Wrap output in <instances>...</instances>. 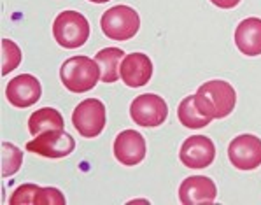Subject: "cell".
Returning <instances> with one entry per match:
<instances>
[{
	"instance_id": "obj_1",
	"label": "cell",
	"mask_w": 261,
	"mask_h": 205,
	"mask_svg": "<svg viewBox=\"0 0 261 205\" xmlns=\"http://www.w3.org/2000/svg\"><path fill=\"white\" fill-rule=\"evenodd\" d=\"M196 106L202 114L211 119H223L233 112L237 106V91L230 83L214 79L207 81L196 90Z\"/></svg>"
},
{
	"instance_id": "obj_2",
	"label": "cell",
	"mask_w": 261,
	"mask_h": 205,
	"mask_svg": "<svg viewBox=\"0 0 261 205\" xmlns=\"http://www.w3.org/2000/svg\"><path fill=\"white\" fill-rule=\"evenodd\" d=\"M102 78V72L95 58L72 56L60 67V79L70 93H86L93 90Z\"/></svg>"
},
{
	"instance_id": "obj_3",
	"label": "cell",
	"mask_w": 261,
	"mask_h": 205,
	"mask_svg": "<svg viewBox=\"0 0 261 205\" xmlns=\"http://www.w3.org/2000/svg\"><path fill=\"white\" fill-rule=\"evenodd\" d=\"M100 28L106 34V37L112 41H128L137 35L140 28V16L134 7L114 6L102 14Z\"/></svg>"
},
{
	"instance_id": "obj_4",
	"label": "cell",
	"mask_w": 261,
	"mask_h": 205,
	"mask_svg": "<svg viewBox=\"0 0 261 205\" xmlns=\"http://www.w3.org/2000/svg\"><path fill=\"white\" fill-rule=\"evenodd\" d=\"M53 35L62 47L77 49L90 37V23L77 11H63L53 23Z\"/></svg>"
},
{
	"instance_id": "obj_5",
	"label": "cell",
	"mask_w": 261,
	"mask_h": 205,
	"mask_svg": "<svg viewBox=\"0 0 261 205\" xmlns=\"http://www.w3.org/2000/svg\"><path fill=\"white\" fill-rule=\"evenodd\" d=\"M72 124L84 139L98 137L106 128V106L98 98H86L72 112Z\"/></svg>"
},
{
	"instance_id": "obj_6",
	"label": "cell",
	"mask_w": 261,
	"mask_h": 205,
	"mask_svg": "<svg viewBox=\"0 0 261 205\" xmlns=\"http://www.w3.org/2000/svg\"><path fill=\"white\" fill-rule=\"evenodd\" d=\"M130 118L135 124L144 128L160 126L168 118L167 102L160 95L154 93L139 95L130 104Z\"/></svg>"
},
{
	"instance_id": "obj_7",
	"label": "cell",
	"mask_w": 261,
	"mask_h": 205,
	"mask_svg": "<svg viewBox=\"0 0 261 205\" xmlns=\"http://www.w3.org/2000/svg\"><path fill=\"white\" fill-rule=\"evenodd\" d=\"M75 149V140L65 130H47L27 142V151L44 158H63Z\"/></svg>"
},
{
	"instance_id": "obj_8",
	"label": "cell",
	"mask_w": 261,
	"mask_h": 205,
	"mask_svg": "<svg viewBox=\"0 0 261 205\" xmlns=\"http://www.w3.org/2000/svg\"><path fill=\"white\" fill-rule=\"evenodd\" d=\"M228 158L239 170H254L261 165V139L252 134L235 137L228 146Z\"/></svg>"
},
{
	"instance_id": "obj_9",
	"label": "cell",
	"mask_w": 261,
	"mask_h": 205,
	"mask_svg": "<svg viewBox=\"0 0 261 205\" xmlns=\"http://www.w3.org/2000/svg\"><path fill=\"white\" fill-rule=\"evenodd\" d=\"M42 95V86L35 75L19 74L7 83L6 96L7 102L14 106L16 109H28L35 106Z\"/></svg>"
},
{
	"instance_id": "obj_10",
	"label": "cell",
	"mask_w": 261,
	"mask_h": 205,
	"mask_svg": "<svg viewBox=\"0 0 261 205\" xmlns=\"http://www.w3.org/2000/svg\"><path fill=\"white\" fill-rule=\"evenodd\" d=\"M179 158L188 168H205L216 158V146L207 135H193L182 142Z\"/></svg>"
},
{
	"instance_id": "obj_11",
	"label": "cell",
	"mask_w": 261,
	"mask_h": 205,
	"mask_svg": "<svg viewBox=\"0 0 261 205\" xmlns=\"http://www.w3.org/2000/svg\"><path fill=\"white\" fill-rule=\"evenodd\" d=\"M114 156L121 165L134 167L146 158V140L137 130H123L114 139Z\"/></svg>"
},
{
	"instance_id": "obj_12",
	"label": "cell",
	"mask_w": 261,
	"mask_h": 205,
	"mask_svg": "<svg viewBox=\"0 0 261 205\" xmlns=\"http://www.w3.org/2000/svg\"><path fill=\"white\" fill-rule=\"evenodd\" d=\"M218 196V188L214 181L205 175H191L184 179L179 188V200L186 205L214 203Z\"/></svg>"
},
{
	"instance_id": "obj_13",
	"label": "cell",
	"mask_w": 261,
	"mask_h": 205,
	"mask_svg": "<svg viewBox=\"0 0 261 205\" xmlns=\"http://www.w3.org/2000/svg\"><path fill=\"white\" fill-rule=\"evenodd\" d=\"M119 74L126 86L140 88L146 86L152 78V62L144 53H130L123 58Z\"/></svg>"
},
{
	"instance_id": "obj_14",
	"label": "cell",
	"mask_w": 261,
	"mask_h": 205,
	"mask_svg": "<svg viewBox=\"0 0 261 205\" xmlns=\"http://www.w3.org/2000/svg\"><path fill=\"white\" fill-rule=\"evenodd\" d=\"M11 205H65V196L56 188H41L37 184H21L9 198Z\"/></svg>"
},
{
	"instance_id": "obj_15",
	"label": "cell",
	"mask_w": 261,
	"mask_h": 205,
	"mask_svg": "<svg viewBox=\"0 0 261 205\" xmlns=\"http://www.w3.org/2000/svg\"><path fill=\"white\" fill-rule=\"evenodd\" d=\"M235 44L246 56L261 55V19L246 18L235 30Z\"/></svg>"
},
{
	"instance_id": "obj_16",
	"label": "cell",
	"mask_w": 261,
	"mask_h": 205,
	"mask_svg": "<svg viewBox=\"0 0 261 205\" xmlns=\"http://www.w3.org/2000/svg\"><path fill=\"white\" fill-rule=\"evenodd\" d=\"M124 58L123 49L119 47H106V49L98 51L95 55V60L100 67V72H102V78L100 81L103 83H116L119 74V67H121V62Z\"/></svg>"
},
{
	"instance_id": "obj_17",
	"label": "cell",
	"mask_w": 261,
	"mask_h": 205,
	"mask_svg": "<svg viewBox=\"0 0 261 205\" xmlns=\"http://www.w3.org/2000/svg\"><path fill=\"white\" fill-rule=\"evenodd\" d=\"M63 126H65L63 116L53 107H44V109L35 111L28 119V130H30L32 137H37L47 130H63Z\"/></svg>"
},
{
	"instance_id": "obj_18",
	"label": "cell",
	"mask_w": 261,
	"mask_h": 205,
	"mask_svg": "<svg viewBox=\"0 0 261 205\" xmlns=\"http://www.w3.org/2000/svg\"><path fill=\"white\" fill-rule=\"evenodd\" d=\"M177 118H179V121L184 124V126L191 128V130H196V128H205L207 124L212 121L208 116L202 114V111L198 109L195 95L186 96V98L179 104Z\"/></svg>"
},
{
	"instance_id": "obj_19",
	"label": "cell",
	"mask_w": 261,
	"mask_h": 205,
	"mask_svg": "<svg viewBox=\"0 0 261 205\" xmlns=\"http://www.w3.org/2000/svg\"><path fill=\"white\" fill-rule=\"evenodd\" d=\"M23 163V151L11 142H2V177L16 174Z\"/></svg>"
},
{
	"instance_id": "obj_20",
	"label": "cell",
	"mask_w": 261,
	"mask_h": 205,
	"mask_svg": "<svg viewBox=\"0 0 261 205\" xmlns=\"http://www.w3.org/2000/svg\"><path fill=\"white\" fill-rule=\"evenodd\" d=\"M21 63V49L9 39H2V75H7Z\"/></svg>"
},
{
	"instance_id": "obj_21",
	"label": "cell",
	"mask_w": 261,
	"mask_h": 205,
	"mask_svg": "<svg viewBox=\"0 0 261 205\" xmlns=\"http://www.w3.org/2000/svg\"><path fill=\"white\" fill-rule=\"evenodd\" d=\"M211 2L219 9H233L235 6H239L240 0H211Z\"/></svg>"
},
{
	"instance_id": "obj_22",
	"label": "cell",
	"mask_w": 261,
	"mask_h": 205,
	"mask_svg": "<svg viewBox=\"0 0 261 205\" xmlns=\"http://www.w3.org/2000/svg\"><path fill=\"white\" fill-rule=\"evenodd\" d=\"M90 2H93V4H106V2H109V0H90Z\"/></svg>"
}]
</instances>
